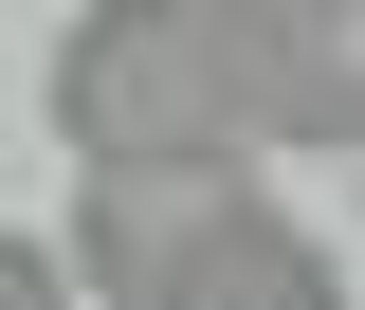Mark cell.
Masks as SVG:
<instances>
[{"label": "cell", "mask_w": 365, "mask_h": 310, "mask_svg": "<svg viewBox=\"0 0 365 310\" xmlns=\"http://www.w3.org/2000/svg\"><path fill=\"white\" fill-rule=\"evenodd\" d=\"M73 165H256L237 128V0H91L37 73Z\"/></svg>", "instance_id": "1"}, {"label": "cell", "mask_w": 365, "mask_h": 310, "mask_svg": "<svg viewBox=\"0 0 365 310\" xmlns=\"http://www.w3.org/2000/svg\"><path fill=\"white\" fill-rule=\"evenodd\" d=\"M237 201H256L237 165H91V182H73V256H55V274L110 292V310H165V274L201 256Z\"/></svg>", "instance_id": "2"}, {"label": "cell", "mask_w": 365, "mask_h": 310, "mask_svg": "<svg viewBox=\"0 0 365 310\" xmlns=\"http://www.w3.org/2000/svg\"><path fill=\"white\" fill-rule=\"evenodd\" d=\"M237 128L256 146H365V19L347 0H237Z\"/></svg>", "instance_id": "3"}, {"label": "cell", "mask_w": 365, "mask_h": 310, "mask_svg": "<svg viewBox=\"0 0 365 310\" xmlns=\"http://www.w3.org/2000/svg\"><path fill=\"white\" fill-rule=\"evenodd\" d=\"M165 310H347V274H329V237H311V219L256 182V201H237V219L165 274Z\"/></svg>", "instance_id": "4"}, {"label": "cell", "mask_w": 365, "mask_h": 310, "mask_svg": "<svg viewBox=\"0 0 365 310\" xmlns=\"http://www.w3.org/2000/svg\"><path fill=\"white\" fill-rule=\"evenodd\" d=\"M0 310H73V274H55L37 237H0Z\"/></svg>", "instance_id": "5"}]
</instances>
